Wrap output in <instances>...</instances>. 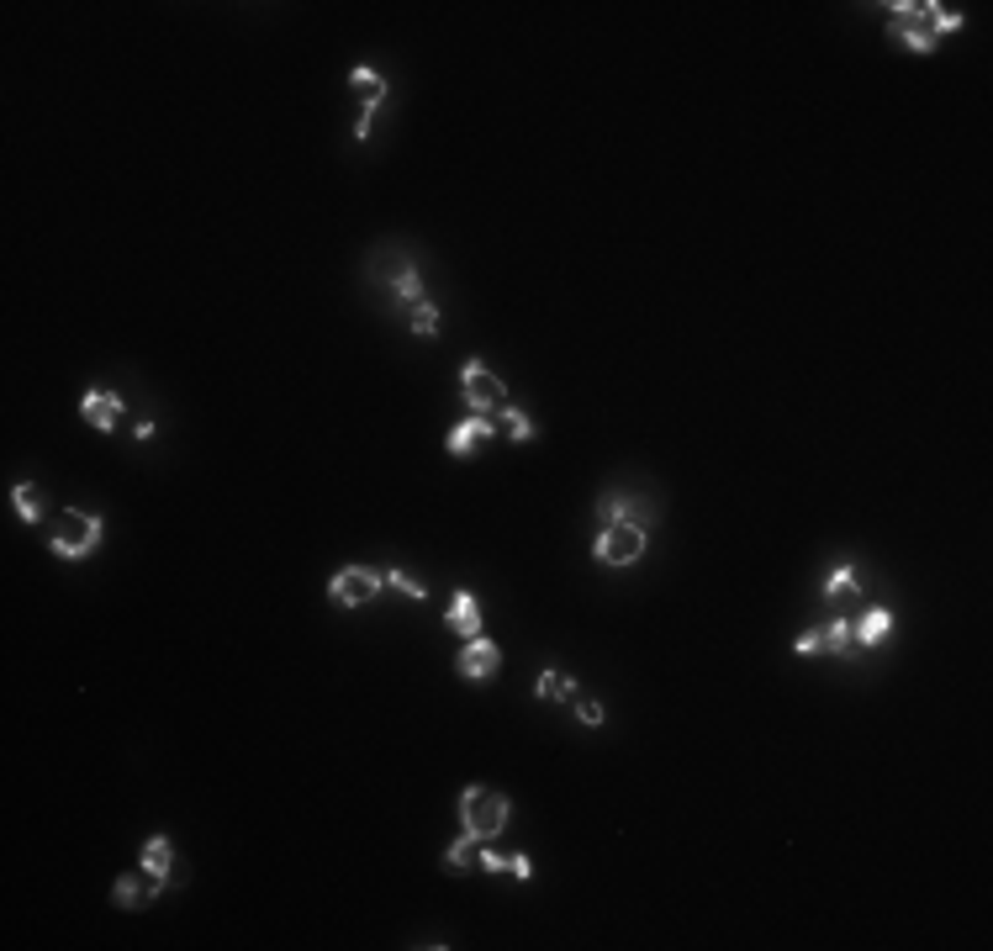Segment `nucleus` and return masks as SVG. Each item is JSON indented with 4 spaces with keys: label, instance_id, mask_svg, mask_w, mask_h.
I'll return each mask as SVG.
<instances>
[{
    "label": "nucleus",
    "instance_id": "nucleus-1",
    "mask_svg": "<svg viewBox=\"0 0 993 951\" xmlns=\"http://www.w3.org/2000/svg\"><path fill=\"white\" fill-rule=\"evenodd\" d=\"M460 814H465V835H476V841H497L502 830H508V814L513 804L492 788H465L460 793Z\"/></svg>",
    "mask_w": 993,
    "mask_h": 951
},
{
    "label": "nucleus",
    "instance_id": "nucleus-15",
    "mask_svg": "<svg viewBox=\"0 0 993 951\" xmlns=\"http://www.w3.org/2000/svg\"><path fill=\"white\" fill-rule=\"evenodd\" d=\"M476 862H481L486 872H513L518 883H529V878H534V862H529L523 851H497V846H486V851L476 856Z\"/></svg>",
    "mask_w": 993,
    "mask_h": 951
},
{
    "label": "nucleus",
    "instance_id": "nucleus-11",
    "mask_svg": "<svg viewBox=\"0 0 993 951\" xmlns=\"http://www.w3.org/2000/svg\"><path fill=\"white\" fill-rule=\"evenodd\" d=\"M164 893V883L154 878V872H143V878H117L111 883V904L117 909H143L148 899H159Z\"/></svg>",
    "mask_w": 993,
    "mask_h": 951
},
{
    "label": "nucleus",
    "instance_id": "nucleus-19",
    "mask_svg": "<svg viewBox=\"0 0 993 951\" xmlns=\"http://www.w3.org/2000/svg\"><path fill=\"white\" fill-rule=\"evenodd\" d=\"M819 640H824V650H835V656H851L856 650V640H851V619H830L819 629Z\"/></svg>",
    "mask_w": 993,
    "mask_h": 951
},
{
    "label": "nucleus",
    "instance_id": "nucleus-23",
    "mask_svg": "<svg viewBox=\"0 0 993 951\" xmlns=\"http://www.w3.org/2000/svg\"><path fill=\"white\" fill-rule=\"evenodd\" d=\"M888 32L898 37V43H909L914 53H920V59H925V53H935V37H930L925 27H893V22H888Z\"/></svg>",
    "mask_w": 993,
    "mask_h": 951
},
{
    "label": "nucleus",
    "instance_id": "nucleus-25",
    "mask_svg": "<svg viewBox=\"0 0 993 951\" xmlns=\"http://www.w3.org/2000/svg\"><path fill=\"white\" fill-rule=\"evenodd\" d=\"M386 587H397L402 598H412V603H423V582H412L407 571H386Z\"/></svg>",
    "mask_w": 993,
    "mask_h": 951
},
{
    "label": "nucleus",
    "instance_id": "nucleus-2",
    "mask_svg": "<svg viewBox=\"0 0 993 951\" xmlns=\"http://www.w3.org/2000/svg\"><path fill=\"white\" fill-rule=\"evenodd\" d=\"M101 534H106L101 513H64V524L53 529L48 550L59 555V561H85V555L101 545Z\"/></svg>",
    "mask_w": 993,
    "mask_h": 951
},
{
    "label": "nucleus",
    "instance_id": "nucleus-16",
    "mask_svg": "<svg viewBox=\"0 0 993 951\" xmlns=\"http://www.w3.org/2000/svg\"><path fill=\"white\" fill-rule=\"evenodd\" d=\"M534 698H550V703H576L582 693H576V682L566 677V671H539V682H534Z\"/></svg>",
    "mask_w": 993,
    "mask_h": 951
},
{
    "label": "nucleus",
    "instance_id": "nucleus-18",
    "mask_svg": "<svg viewBox=\"0 0 993 951\" xmlns=\"http://www.w3.org/2000/svg\"><path fill=\"white\" fill-rule=\"evenodd\" d=\"M861 592V571L851 561H840L830 576H824V598H856Z\"/></svg>",
    "mask_w": 993,
    "mask_h": 951
},
{
    "label": "nucleus",
    "instance_id": "nucleus-10",
    "mask_svg": "<svg viewBox=\"0 0 993 951\" xmlns=\"http://www.w3.org/2000/svg\"><path fill=\"white\" fill-rule=\"evenodd\" d=\"M444 624L455 629V634H465V640H476L481 634V598L471 587H460L455 598H449V608H444Z\"/></svg>",
    "mask_w": 993,
    "mask_h": 951
},
{
    "label": "nucleus",
    "instance_id": "nucleus-14",
    "mask_svg": "<svg viewBox=\"0 0 993 951\" xmlns=\"http://www.w3.org/2000/svg\"><path fill=\"white\" fill-rule=\"evenodd\" d=\"M138 862H143V872H154L159 883H170V867H175V846H170V835H148L143 851H138Z\"/></svg>",
    "mask_w": 993,
    "mask_h": 951
},
{
    "label": "nucleus",
    "instance_id": "nucleus-17",
    "mask_svg": "<svg viewBox=\"0 0 993 951\" xmlns=\"http://www.w3.org/2000/svg\"><path fill=\"white\" fill-rule=\"evenodd\" d=\"M11 502H16V518H22V524H43V492H37L32 481H16Z\"/></svg>",
    "mask_w": 993,
    "mask_h": 951
},
{
    "label": "nucleus",
    "instance_id": "nucleus-22",
    "mask_svg": "<svg viewBox=\"0 0 993 951\" xmlns=\"http://www.w3.org/2000/svg\"><path fill=\"white\" fill-rule=\"evenodd\" d=\"M391 291L402 296V302L412 307V302H423V281H418V265H407V270H397V281H391Z\"/></svg>",
    "mask_w": 993,
    "mask_h": 951
},
{
    "label": "nucleus",
    "instance_id": "nucleus-28",
    "mask_svg": "<svg viewBox=\"0 0 993 951\" xmlns=\"http://www.w3.org/2000/svg\"><path fill=\"white\" fill-rule=\"evenodd\" d=\"M819 650H824L819 629H809V634H798V640H793V656H819Z\"/></svg>",
    "mask_w": 993,
    "mask_h": 951
},
{
    "label": "nucleus",
    "instance_id": "nucleus-27",
    "mask_svg": "<svg viewBox=\"0 0 993 951\" xmlns=\"http://www.w3.org/2000/svg\"><path fill=\"white\" fill-rule=\"evenodd\" d=\"M571 708H576V719H582V724H603V703H597V698H576Z\"/></svg>",
    "mask_w": 993,
    "mask_h": 951
},
{
    "label": "nucleus",
    "instance_id": "nucleus-5",
    "mask_svg": "<svg viewBox=\"0 0 993 951\" xmlns=\"http://www.w3.org/2000/svg\"><path fill=\"white\" fill-rule=\"evenodd\" d=\"M381 587H386L381 571H370V566H344V571H333L328 598L339 603V608H365V603H376Z\"/></svg>",
    "mask_w": 993,
    "mask_h": 951
},
{
    "label": "nucleus",
    "instance_id": "nucleus-6",
    "mask_svg": "<svg viewBox=\"0 0 993 951\" xmlns=\"http://www.w3.org/2000/svg\"><path fill=\"white\" fill-rule=\"evenodd\" d=\"M349 85H354V96H360V106H365V117H360V127H354V138L370 143V117H376L381 101H386V80H381L376 69H365V64H360V69L349 74Z\"/></svg>",
    "mask_w": 993,
    "mask_h": 951
},
{
    "label": "nucleus",
    "instance_id": "nucleus-13",
    "mask_svg": "<svg viewBox=\"0 0 993 951\" xmlns=\"http://www.w3.org/2000/svg\"><path fill=\"white\" fill-rule=\"evenodd\" d=\"M597 518L603 524H640V518H650V502H640V497H629V492H603V502H597Z\"/></svg>",
    "mask_w": 993,
    "mask_h": 951
},
{
    "label": "nucleus",
    "instance_id": "nucleus-12",
    "mask_svg": "<svg viewBox=\"0 0 993 951\" xmlns=\"http://www.w3.org/2000/svg\"><path fill=\"white\" fill-rule=\"evenodd\" d=\"M893 634V613L888 608H867L861 619H851V640H856V650H877Z\"/></svg>",
    "mask_w": 993,
    "mask_h": 951
},
{
    "label": "nucleus",
    "instance_id": "nucleus-20",
    "mask_svg": "<svg viewBox=\"0 0 993 951\" xmlns=\"http://www.w3.org/2000/svg\"><path fill=\"white\" fill-rule=\"evenodd\" d=\"M502 434H508L513 444H529V439H534L529 413H523V407H502Z\"/></svg>",
    "mask_w": 993,
    "mask_h": 951
},
{
    "label": "nucleus",
    "instance_id": "nucleus-4",
    "mask_svg": "<svg viewBox=\"0 0 993 951\" xmlns=\"http://www.w3.org/2000/svg\"><path fill=\"white\" fill-rule=\"evenodd\" d=\"M460 391H465V407H471V413H486V418H492L497 407L508 402V386H502V376H497V370H486L481 360L460 365Z\"/></svg>",
    "mask_w": 993,
    "mask_h": 951
},
{
    "label": "nucleus",
    "instance_id": "nucleus-7",
    "mask_svg": "<svg viewBox=\"0 0 993 951\" xmlns=\"http://www.w3.org/2000/svg\"><path fill=\"white\" fill-rule=\"evenodd\" d=\"M455 671H460V677H471V682H486V677H497V671H502V650L486 640V634H476V640L460 650Z\"/></svg>",
    "mask_w": 993,
    "mask_h": 951
},
{
    "label": "nucleus",
    "instance_id": "nucleus-9",
    "mask_svg": "<svg viewBox=\"0 0 993 951\" xmlns=\"http://www.w3.org/2000/svg\"><path fill=\"white\" fill-rule=\"evenodd\" d=\"M486 439H497V423L486 418V413H471L465 423H455V428H449V434H444V450L460 460V455H471L476 444H486Z\"/></svg>",
    "mask_w": 993,
    "mask_h": 951
},
{
    "label": "nucleus",
    "instance_id": "nucleus-3",
    "mask_svg": "<svg viewBox=\"0 0 993 951\" xmlns=\"http://www.w3.org/2000/svg\"><path fill=\"white\" fill-rule=\"evenodd\" d=\"M645 555V524H603V534L592 539V561L597 566H634Z\"/></svg>",
    "mask_w": 993,
    "mask_h": 951
},
{
    "label": "nucleus",
    "instance_id": "nucleus-24",
    "mask_svg": "<svg viewBox=\"0 0 993 951\" xmlns=\"http://www.w3.org/2000/svg\"><path fill=\"white\" fill-rule=\"evenodd\" d=\"M471 851H476V835H460V841L444 851V872H465L471 867Z\"/></svg>",
    "mask_w": 993,
    "mask_h": 951
},
{
    "label": "nucleus",
    "instance_id": "nucleus-8",
    "mask_svg": "<svg viewBox=\"0 0 993 951\" xmlns=\"http://www.w3.org/2000/svg\"><path fill=\"white\" fill-rule=\"evenodd\" d=\"M80 418L96 428V434H111L117 418H122V397H117V391H106V386H90L85 397H80Z\"/></svg>",
    "mask_w": 993,
    "mask_h": 951
},
{
    "label": "nucleus",
    "instance_id": "nucleus-21",
    "mask_svg": "<svg viewBox=\"0 0 993 951\" xmlns=\"http://www.w3.org/2000/svg\"><path fill=\"white\" fill-rule=\"evenodd\" d=\"M407 328L412 333H439V307L428 302V296H423V302H412L407 307Z\"/></svg>",
    "mask_w": 993,
    "mask_h": 951
},
{
    "label": "nucleus",
    "instance_id": "nucleus-26",
    "mask_svg": "<svg viewBox=\"0 0 993 951\" xmlns=\"http://www.w3.org/2000/svg\"><path fill=\"white\" fill-rule=\"evenodd\" d=\"M925 32H930V37H935V32H962V11H946V6H941V11H935L930 22H925Z\"/></svg>",
    "mask_w": 993,
    "mask_h": 951
}]
</instances>
